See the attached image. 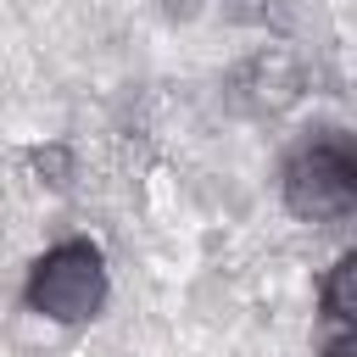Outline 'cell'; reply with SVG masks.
I'll list each match as a JSON object with an SVG mask.
<instances>
[{
  "instance_id": "obj_2",
  "label": "cell",
  "mask_w": 357,
  "mask_h": 357,
  "mask_svg": "<svg viewBox=\"0 0 357 357\" xmlns=\"http://www.w3.org/2000/svg\"><path fill=\"white\" fill-rule=\"evenodd\" d=\"M284 212L301 223H340L357 206V151L340 134H318L296 145L279 167Z\"/></svg>"
},
{
  "instance_id": "obj_3",
  "label": "cell",
  "mask_w": 357,
  "mask_h": 357,
  "mask_svg": "<svg viewBox=\"0 0 357 357\" xmlns=\"http://www.w3.org/2000/svg\"><path fill=\"white\" fill-rule=\"evenodd\" d=\"M234 84H257L251 95H240L251 112H279L284 100H296V67H290L284 56H257Z\"/></svg>"
},
{
  "instance_id": "obj_6",
  "label": "cell",
  "mask_w": 357,
  "mask_h": 357,
  "mask_svg": "<svg viewBox=\"0 0 357 357\" xmlns=\"http://www.w3.org/2000/svg\"><path fill=\"white\" fill-rule=\"evenodd\" d=\"M318 357H357V335L351 329H329V340L318 346Z\"/></svg>"
},
{
  "instance_id": "obj_5",
  "label": "cell",
  "mask_w": 357,
  "mask_h": 357,
  "mask_svg": "<svg viewBox=\"0 0 357 357\" xmlns=\"http://www.w3.org/2000/svg\"><path fill=\"white\" fill-rule=\"evenodd\" d=\"M33 167H39L45 184H56V190L73 184V151H67V145H39V151H33Z\"/></svg>"
},
{
  "instance_id": "obj_4",
  "label": "cell",
  "mask_w": 357,
  "mask_h": 357,
  "mask_svg": "<svg viewBox=\"0 0 357 357\" xmlns=\"http://www.w3.org/2000/svg\"><path fill=\"white\" fill-rule=\"evenodd\" d=\"M318 307H324L329 329H351V318H357V257H351V251L335 257V268L324 273V284H318Z\"/></svg>"
},
{
  "instance_id": "obj_1",
  "label": "cell",
  "mask_w": 357,
  "mask_h": 357,
  "mask_svg": "<svg viewBox=\"0 0 357 357\" xmlns=\"http://www.w3.org/2000/svg\"><path fill=\"white\" fill-rule=\"evenodd\" d=\"M106 290H112V279H106V257H100L95 240H61V245L39 251L28 279H22L28 312H39L50 324H89V318H100Z\"/></svg>"
}]
</instances>
